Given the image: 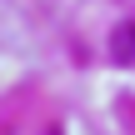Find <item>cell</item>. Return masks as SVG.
I'll list each match as a JSON object with an SVG mask.
<instances>
[{
  "mask_svg": "<svg viewBox=\"0 0 135 135\" xmlns=\"http://www.w3.org/2000/svg\"><path fill=\"white\" fill-rule=\"evenodd\" d=\"M110 55H115L120 65H130V60H135V20L115 25V35H110Z\"/></svg>",
  "mask_w": 135,
  "mask_h": 135,
  "instance_id": "cell-1",
  "label": "cell"
}]
</instances>
